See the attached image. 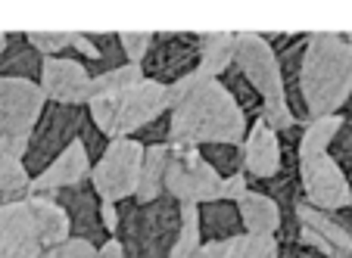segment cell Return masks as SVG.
Instances as JSON below:
<instances>
[{"instance_id": "484cf974", "label": "cell", "mask_w": 352, "mask_h": 258, "mask_svg": "<svg viewBox=\"0 0 352 258\" xmlns=\"http://www.w3.org/2000/svg\"><path fill=\"white\" fill-rule=\"evenodd\" d=\"M32 196V174L25 172L22 159L0 156V202H22Z\"/></svg>"}, {"instance_id": "ac0fdd59", "label": "cell", "mask_w": 352, "mask_h": 258, "mask_svg": "<svg viewBox=\"0 0 352 258\" xmlns=\"http://www.w3.org/2000/svg\"><path fill=\"white\" fill-rule=\"evenodd\" d=\"M41 69H44V56L28 44L25 32H7V47L0 54V78H16V81H41Z\"/></svg>"}, {"instance_id": "ffe728a7", "label": "cell", "mask_w": 352, "mask_h": 258, "mask_svg": "<svg viewBox=\"0 0 352 258\" xmlns=\"http://www.w3.org/2000/svg\"><path fill=\"white\" fill-rule=\"evenodd\" d=\"M168 159H172V146H146L144 150V165H140V180L138 190H134V199L138 202H153L156 196L166 193V168Z\"/></svg>"}, {"instance_id": "4fadbf2b", "label": "cell", "mask_w": 352, "mask_h": 258, "mask_svg": "<svg viewBox=\"0 0 352 258\" xmlns=\"http://www.w3.org/2000/svg\"><path fill=\"white\" fill-rule=\"evenodd\" d=\"M47 196L66 212L72 239H85L94 249H100V246L109 239L107 227H103V218H100V202H103V199L97 196L91 178L75 187H63V190H56V193H47Z\"/></svg>"}, {"instance_id": "d4e9b609", "label": "cell", "mask_w": 352, "mask_h": 258, "mask_svg": "<svg viewBox=\"0 0 352 258\" xmlns=\"http://www.w3.org/2000/svg\"><path fill=\"white\" fill-rule=\"evenodd\" d=\"M340 128H343V119H340V115H327V119L309 121L306 131H302V140H299V162L324 156V152L331 150V143H333Z\"/></svg>"}, {"instance_id": "d590c367", "label": "cell", "mask_w": 352, "mask_h": 258, "mask_svg": "<svg viewBox=\"0 0 352 258\" xmlns=\"http://www.w3.org/2000/svg\"><path fill=\"white\" fill-rule=\"evenodd\" d=\"M246 190H250V180H246V174H234V178H225V180H221V199L240 202Z\"/></svg>"}, {"instance_id": "b9f144b4", "label": "cell", "mask_w": 352, "mask_h": 258, "mask_svg": "<svg viewBox=\"0 0 352 258\" xmlns=\"http://www.w3.org/2000/svg\"><path fill=\"white\" fill-rule=\"evenodd\" d=\"M340 119H343V121H346V125H352V97H349V99H346V106H343V109H340Z\"/></svg>"}, {"instance_id": "30bf717a", "label": "cell", "mask_w": 352, "mask_h": 258, "mask_svg": "<svg viewBox=\"0 0 352 258\" xmlns=\"http://www.w3.org/2000/svg\"><path fill=\"white\" fill-rule=\"evenodd\" d=\"M146 81L172 87L199 72V34L190 32H156L150 54L140 62Z\"/></svg>"}, {"instance_id": "6da1fadb", "label": "cell", "mask_w": 352, "mask_h": 258, "mask_svg": "<svg viewBox=\"0 0 352 258\" xmlns=\"http://www.w3.org/2000/svg\"><path fill=\"white\" fill-rule=\"evenodd\" d=\"M250 121L219 78L190 75L168 87V143H237L243 146Z\"/></svg>"}, {"instance_id": "7402d4cb", "label": "cell", "mask_w": 352, "mask_h": 258, "mask_svg": "<svg viewBox=\"0 0 352 258\" xmlns=\"http://www.w3.org/2000/svg\"><path fill=\"white\" fill-rule=\"evenodd\" d=\"M296 218H299V227H306V231L318 233V237L327 239V243H331L337 252H343L346 258H352V239H349V233H346L343 227L337 224V218H333L331 212H321V209H312L309 202H299L296 205Z\"/></svg>"}, {"instance_id": "f6af8a7d", "label": "cell", "mask_w": 352, "mask_h": 258, "mask_svg": "<svg viewBox=\"0 0 352 258\" xmlns=\"http://www.w3.org/2000/svg\"><path fill=\"white\" fill-rule=\"evenodd\" d=\"M0 258H10V255H3V252H0Z\"/></svg>"}, {"instance_id": "74e56055", "label": "cell", "mask_w": 352, "mask_h": 258, "mask_svg": "<svg viewBox=\"0 0 352 258\" xmlns=\"http://www.w3.org/2000/svg\"><path fill=\"white\" fill-rule=\"evenodd\" d=\"M278 255L280 258H324L321 252L309 249V246H299V243H278Z\"/></svg>"}, {"instance_id": "ee69618b", "label": "cell", "mask_w": 352, "mask_h": 258, "mask_svg": "<svg viewBox=\"0 0 352 258\" xmlns=\"http://www.w3.org/2000/svg\"><path fill=\"white\" fill-rule=\"evenodd\" d=\"M3 47H7V32H0V54H3Z\"/></svg>"}, {"instance_id": "3957f363", "label": "cell", "mask_w": 352, "mask_h": 258, "mask_svg": "<svg viewBox=\"0 0 352 258\" xmlns=\"http://www.w3.org/2000/svg\"><path fill=\"white\" fill-rule=\"evenodd\" d=\"M72 239L69 218L47 193L22 202H0V252L10 258H41L47 249Z\"/></svg>"}, {"instance_id": "603a6c76", "label": "cell", "mask_w": 352, "mask_h": 258, "mask_svg": "<svg viewBox=\"0 0 352 258\" xmlns=\"http://www.w3.org/2000/svg\"><path fill=\"white\" fill-rule=\"evenodd\" d=\"M212 258H280L278 239L274 237H256V233H240L228 243H206Z\"/></svg>"}, {"instance_id": "d6986e66", "label": "cell", "mask_w": 352, "mask_h": 258, "mask_svg": "<svg viewBox=\"0 0 352 258\" xmlns=\"http://www.w3.org/2000/svg\"><path fill=\"white\" fill-rule=\"evenodd\" d=\"M240 221H243V233H256V237H274L280 227L278 205L265 196V193L246 190L243 199L237 202Z\"/></svg>"}, {"instance_id": "ba28073f", "label": "cell", "mask_w": 352, "mask_h": 258, "mask_svg": "<svg viewBox=\"0 0 352 258\" xmlns=\"http://www.w3.org/2000/svg\"><path fill=\"white\" fill-rule=\"evenodd\" d=\"M172 159L166 168V193L181 205H203L221 199V178L203 162L199 146L193 143H168Z\"/></svg>"}, {"instance_id": "8d00e7d4", "label": "cell", "mask_w": 352, "mask_h": 258, "mask_svg": "<svg viewBox=\"0 0 352 258\" xmlns=\"http://www.w3.org/2000/svg\"><path fill=\"white\" fill-rule=\"evenodd\" d=\"M28 137H3L0 134V156H13V159H25Z\"/></svg>"}, {"instance_id": "7a4b0ae2", "label": "cell", "mask_w": 352, "mask_h": 258, "mask_svg": "<svg viewBox=\"0 0 352 258\" xmlns=\"http://www.w3.org/2000/svg\"><path fill=\"white\" fill-rule=\"evenodd\" d=\"M299 87L312 121L340 115L346 99L352 97V34H309L302 69H299Z\"/></svg>"}, {"instance_id": "1f68e13d", "label": "cell", "mask_w": 352, "mask_h": 258, "mask_svg": "<svg viewBox=\"0 0 352 258\" xmlns=\"http://www.w3.org/2000/svg\"><path fill=\"white\" fill-rule=\"evenodd\" d=\"M153 38L156 32H122L119 34V44H122V54H125L128 62L140 66L144 56L150 54V47H153Z\"/></svg>"}, {"instance_id": "83f0119b", "label": "cell", "mask_w": 352, "mask_h": 258, "mask_svg": "<svg viewBox=\"0 0 352 258\" xmlns=\"http://www.w3.org/2000/svg\"><path fill=\"white\" fill-rule=\"evenodd\" d=\"M140 81H144V69L134 66V62H128V66L113 69V72L94 78V97H119V93H125L128 87L140 84Z\"/></svg>"}, {"instance_id": "44dd1931", "label": "cell", "mask_w": 352, "mask_h": 258, "mask_svg": "<svg viewBox=\"0 0 352 258\" xmlns=\"http://www.w3.org/2000/svg\"><path fill=\"white\" fill-rule=\"evenodd\" d=\"M234 40H237V34L231 32L199 34V75L221 78L228 66H234Z\"/></svg>"}, {"instance_id": "5bb4252c", "label": "cell", "mask_w": 352, "mask_h": 258, "mask_svg": "<svg viewBox=\"0 0 352 258\" xmlns=\"http://www.w3.org/2000/svg\"><path fill=\"white\" fill-rule=\"evenodd\" d=\"M38 84L47 103H60V106H87L94 97V78L78 60L69 56H44Z\"/></svg>"}, {"instance_id": "f1b7e54d", "label": "cell", "mask_w": 352, "mask_h": 258, "mask_svg": "<svg viewBox=\"0 0 352 258\" xmlns=\"http://www.w3.org/2000/svg\"><path fill=\"white\" fill-rule=\"evenodd\" d=\"M203 249V239H199V218H197V205H184V221H181V233L172 246V255L168 258H193Z\"/></svg>"}, {"instance_id": "cb8c5ba5", "label": "cell", "mask_w": 352, "mask_h": 258, "mask_svg": "<svg viewBox=\"0 0 352 258\" xmlns=\"http://www.w3.org/2000/svg\"><path fill=\"white\" fill-rule=\"evenodd\" d=\"M219 81L228 87V93L234 97V103L240 106V113H243V119L250 121V125L262 119V113H265V99L259 97V91L246 81V75L240 72L237 66H228V72L221 75Z\"/></svg>"}, {"instance_id": "e575fe53", "label": "cell", "mask_w": 352, "mask_h": 258, "mask_svg": "<svg viewBox=\"0 0 352 258\" xmlns=\"http://www.w3.org/2000/svg\"><path fill=\"white\" fill-rule=\"evenodd\" d=\"M41 258H100V252L85 239H66V243L47 249Z\"/></svg>"}, {"instance_id": "60d3db41", "label": "cell", "mask_w": 352, "mask_h": 258, "mask_svg": "<svg viewBox=\"0 0 352 258\" xmlns=\"http://www.w3.org/2000/svg\"><path fill=\"white\" fill-rule=\"evenodd\" d=\"M333 218H337V224L343 227L346 233H349V239H352V202L346 205V209H340V212H331Z\"/></svg>"}, {"instance_id": "836d02e7", "label": "cell", "mask_w": 352, "mask_h": 258, "mask_svg": "<svg viewBox=\"0 0 352 258\" xmlns=\"http://www.w3.org/2000/svg\"><path fill=\"white\" fill-rule=\"evenodd\" d=\"M131 140H138L140 146H162V143H168V113L166 115H160L156 121H150V125H144L138 134H131Z\"/></svg>"}, {"instance_id": "9c48e42d", "label": "cell", "mask_w": 352, "mask_h": 258, "mask_svg": "<svg viewBox=\"0 0 352 258\" xmlns=\"http://www.w3.org/2000/svg\"><path fill=\"white\" fill-rule=\"evenodd\" d=\"M144 165V146L131 137L109 140L103 159L91 168V184L103 202H125L134 196Z\"/></svg>"}, {"instance_id": "4dcf8cb0", "label": "cell", "mask_w": 352, "mask_h": 258, "mask_svg": "<svg viewBox=\"0 0 352 258\" xmlns=\"http://www.w3.org/2000/svg\"><path fill=\"white\" fill-rule=\"evenodd\" d=\"M78 143L85 146L87 159H91V168H94L100 159H103V152H107V146H109V137L100 131L97 125H94L91 115H85V121H81V134H78Z\"/></svg>"}, {"instance_id": "f35d334b", "label": "cell", "mask_w": 352, "mask_h": 258, "mask_svg": "<svg viewBox=\"0 0 352 258\" xmlns=\"http://www.w3.org/2000/svg\"><path fill=\"white\" fill-rule=\"evenodd\" d=\"M100 218H103V227H107L109 237H116V231H119V205L100 202Z\"/></svg>"}, {"instance_id": "f546056e", "label": "cell", "mask_w": 352, "mask_h": 258, "mask_svg": "<svg viewBox=\"0 0 352 258\" xmlns=\"http://www.w3.org/2000/svg\"><path fill=\"white\" fill-rule=\"evenodd\" d=\"M25 34H28V44L41 56H63L72 47V34L69 32H25Z\"/></svg>"}, {"instance_id": "d6a6232c", "label": "cell", "mask_w": 352, "mask_h": 258, "mask_svg": "<svg viewBox=\"0 0 352 258\" xmlns=\"http://www.w3.org/2000/svg\"><path fill=\"white\" fill-rule=\"evenodd\" d=\"M327 156L337 162L340 172L346 174V180H349V187H352V125H346L343 121V128L337 131L331 150H327Z\"/></svg>"}, {"instance_id": "7c38bea8", "label": "cell", "mask_w": 352, "mask_h": 258, "mask_svg": "<svg viewBox=\"0 0 352 258\" xmlns=\"http://www.w3.org/2000/svg\"><path fill=\"white\" fill-rule=\"evenodd\" d=\"M47 97L34 81L0 78V134L3 137H32Z\"/></svg>"}, {"instance_id": "9a60e30c", "label": "cell", "mask_w": 352, "mask_h": 258, "mask_svg": "<svg viewBox=\"0 0 352 258\" xmlns=\"http://www.w3.org/2000/svg\"><path fill=\"white\" fill-rule=\"evenodd\" d=\"M280 168V140L265 121H253L243 140V174L246 180H268Z\"/></svg>"}, {"instance_id": "4316f807", "label": "cell", "mask_w": 352, "mask_h": 258, "mask_svg": "<svg viewBox=\"0 0 352 258\" xmlns=\"http://www.w3.org/2000/svg\"><path fill=\"white\" fill-rule=\"evenodd\" d=\"M199 156L221 180L234 178V174H243V146L237 143H203Z\"/></svg>"}, {"instance_id": "277c9868", "label": "cell", "mask_w": 352, "mask_h": 258, "mask_svg": "<svg viewBox=\"0 0 352 258\" xmlns=\"http://www.w3.org/2000/svg\"><path fill=\"white\" fill-rule=\"evenodd\" d=\"M184 205L162 193L153 202L125 199L119 202V231L116 239L125 249V258H168L181 233Z\"/></svg>"}, {"instance_id": "8fae6325", "label": "cell", "mask_w": 352, "mask_h": 258, "mask_svg": "<svg viewBox=\"0 0 352 258\" xmlns=\"http://www.w3.org/2000/svg\"><path fill=\"white\" fill-rule=\"evenodd\" d=\"M299 180H302V202L321 212H340L352 202V187L346 174L331 156H315V159L299 162Z\"/></svg>"}, {"instance_id": "52a82bcc", "label": "cell", "mask_w": 352, "mask_h": 258, "mask_svg": "<svg viewBox=\"0 0 352 258\" xmlns=\"http://www.w3.org/2000/svg\"><path fill=\"white\" fill-rule=\"evenodd\" d=\"M85 115H87V106L47 103L38 125H34V131H32V137H28V150H25V159H22V165L32 174V180L78 140Z\"/></svg>"}, {"instance_id": "8992f818", "label": "cell", "mask_w": 352, "mask_h": 258, "mask_svg": "<svg viewBox=\"0 0 352 258\" xmlns=\"http://www.w3.org/2000/svg\"><path fill=\"white\" fill-rule=\"evenodd\" d=\"M234 66L246 75V81L259 91L262 99H265L262 121H265L274 134L299 125V121H293L290 109H287L278 56H274V50L262 40V34H256V32H240L237 34V40H234Z\"/></svg>"}, {"instance_id": "5b68a950", "label": "cell", "mask_w": 352, "mask_h": 258, "mask_svg": "<svg viewBox=\"0 0 352 258\" xmlns=\"http://www.w3.org/2000/svg\"><path fill=\"white\" fill-rule=\"evenodd\" d=\"M166 113H168V87L156 84V81H146V78L140 84L128 87L119 97H94L87 103L91 121L109 140L131 137L144 125L156 121Z\"/></svg>"}, {"instance_id": "e0dca14e", "label": "cell", "mask_w": 352, "mask_h": 258, "mask_svg": "<svg viewBox=\"0 0 352 258\" xmlns=\"http://www.w3.org/2000/svg\"><path fill=\"white\" fill-rule=\"evenodd\" d=\"M199 218V239L206 243H228V239L243 233V221H240V209L231 199H212V202L197 205Z\"/></svg>"}, {"instance_id": "2e32d148", "label": "cell", "mask_w": 352, "mask_h": 258, "mask_svg": "<svg viewBox=\"0 0 352 258\" xmlns=\"http://www.w3.org/2000/svg\"><path fill=\"white\" fill-rule=\"evenodd\" d=\"M87 178H91V159H87L85 146L75 140L60 159H54L32 180V193H56L63 187H75Z\"/></svg>"}, {"instance_id": "7bdbcfd3", "label": "cell", "mask_w": 352, "mask_h": 258, "mask_svg": "<svg viewBox=\"0 0 352 258\" xmlns=\"http://www.w3.org/2000/svg\"><path fill=\"white\" fill-rule=\"evenodd\" d=\"M193 258H212V252H209L206 246H203V249H199V252H197V255H193Z\"/></svg>"}, {"instance_id": "ab89813d", "label": "cell", "mask_w": 352, "mask_h": 258, "mask_svg": "<svg viewBox=\"0 0 352 258\" xmlns=\"http://www.w3.org/2000/svg\"><path fill=\"white\" fill-rule=\"evenodd\" d=\"M97 252H100V258H125V249H122V243L116 237H109Z\"/></svg>"}]
</instances>
